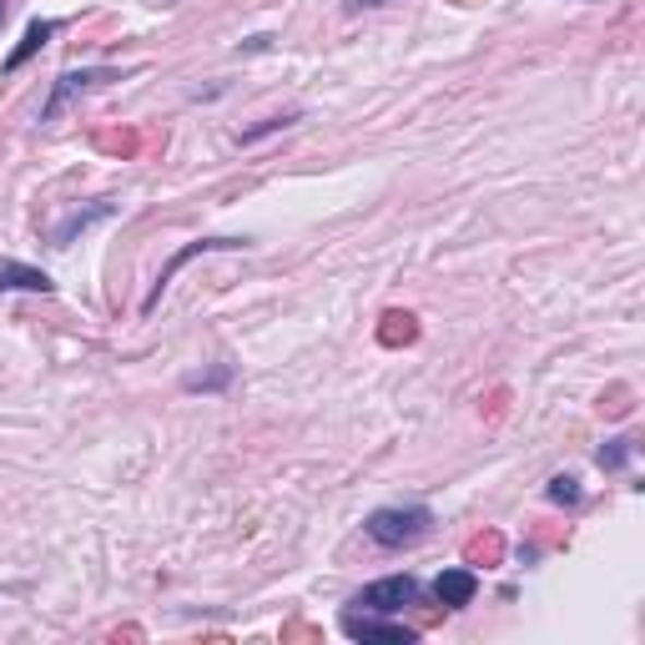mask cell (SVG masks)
<instances>
[{"label":"cell","mask_w":645,"mask_h":645,"mask_svg":"<svg viewBox=\"0 0 645 645\" xmlns=\"http://www.w3.org/2000/svg\"><path fill=\"white\" fill-rule=\"evenodd\" d=\"M383 323H389V329H383V343H398V338H414V318H408V313H389V318H383Z\"/></svg>","instance_id":"ba28073f"},{"label":"cell","mask_w":645,"mask_h":645,"mask_svg":"<svg viewBox=\"0 0 645 645\" xmlns=\"http://www.w3.org/2000/svg\"><path fill=\"white\" fill-rule=\"evenodd\" d=\"M101 81H117V71H67V76L56 81L51 101H46V121H51L56 111H61V106H67L76 92H92V86H101Z\"/></svg>","instance_id":"277c9868"},{"label":"cell","mask_w":645,"mask_h":645,"mask_svg":"<svg viewBox=\"0 0 645 645\" xmlns=\"http://www.w3.org/2000/svg\"><path fill=\"white\" fill-rule=\"evenodd\" d=\"M51 36H56V21H31V26H26V40H21V46H15L11 56H5V71H21V67H26L31 56H36Z\"/></svg>","instance_id":"52a82bcc"},{"label":"cell","mask_w":645,"mask_h":645,"mask_svg":"<svg viewBox=\"0 0 645 645\" xmlns=\"http://www.w3.org/2000/svg\"><path fill=\"white\" fill-rule=\"evenodd\" d=\"M414 600H419V580H414V575H389V580H373V585H363V595H358L354 606L379 610V616H394V610L414 606Z\"/></svg>","instance_id":"7a4b0ae2"},{"label":"cell","mask_w":645,"mask_h":645,"mask_svg":"<svg viewBox=\"0 0 645 645\" xmlns=\"http://www.w3.org/2000/svg\"><path fill=\"white\" fill-rule=\"evenodd\" d=\"M348 5H354V11H363V5H379V0H348Z\"/></svg>","instance_id":"8fae6325"},{"label":"cell","mask_w":645,"mask_h":645,"mask_svg":"<svg viewBox=\"0 0 645 645\" xmlns=\"http://www.w3.org/2000/svg\"><path fill=\"white\" fill-rule=\"evenodd\" d=\"M475 595H479L475 570H444V575L434 580V600L439 606H449V610H464Z\"/></svg>","instance_id":"3957f363"},{"label":"cell","mask_w":645,"mask_h":645,"mask_svg":"<svg viewBox=\"0 0 645 645\" xmlns=\"http://www.w3.org/2000/svg\"><path fill=\"white\" fill-rule=\"evenodd\" d=\"M56 283L40 267H26L15 258H0V292H51Z\"/></svg>","instance_id":"8992f818"},{"label":"cell","mask_w":645,"mask_h":645,"mask_svg":"<svg viewBox=\"0 0 645 645\" xmlns=\"http://www.w3.org/2000/svg\"><path fill=\"white\" fill-rule=\"evenodd\" d=\"M625 459H631V444H625V439H616L610 449H600V469H620Z\"/></svg>","instance_id":"30bf717a"},{"label":"cell","mask_w":645,"mask_h":645,"mask_svg":"<svg viewBox=\"0 0 645 645\" xmlns=\"http://www.w3.org/2000/svg\"><path fill=\"white\" fill-rule=\"evenodd\" d=\"M0 21H5V0H0Z\"/></svg>","instance_id":"7c38bea8"},{"label":"cell","mask_w":645,"mask_h":645,"mask_svg":"<svg viewBox=\"0 0 645 645\" xmlns=\"http://www.w3.org/2000/svg\"><path fill=\"white\" fill-rule=\"evenodd\" d=\"M434 525V514L419 510V504H408V510H373L369 514V540L383 545V550H404V545H419Z\"/></svg>","instance_id":"6da1fadb"},{"label":"cell","mask_w":645,"mask_h":645,"mask_svg":"<svg viewBox=\"0 0 645 645\" xmlns=\"http://www.w3.org/2000/svg\"><path fill=\"white\" fill-rule=\"evenodd\" d=\"M343 631L354 635V641H398V645H408L414 641V631L408 625H389V620H373V616H343Z\"/></svg>","instance_id":"5b68a950"},{"label":"cell","mask_w":645,"mask_h":645,"mask_svg":"<svg viewBox=\"0 0 645 645\" xmlns=\"http://www.w3.org/2000/svg\"><path fill=\"white\" fill-rule=\"evenodd\" d=\"M550 500H554V504H575V500H580V489H575V479H570V475L550 479Z\"/></svg>","instance_id":"9c48e42d"}]
</instances>
